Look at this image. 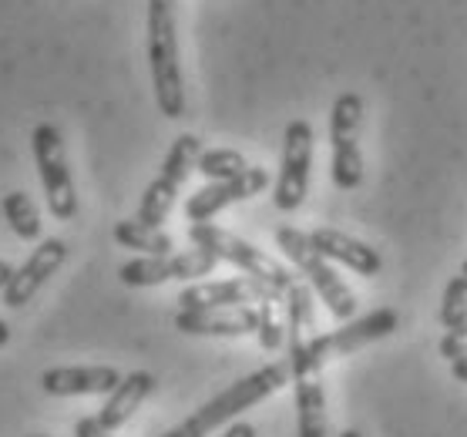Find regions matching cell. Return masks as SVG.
Segmentation results:
<instances>
[{"label": "cell", "instance_id": "1", "mask_svg": "<svg viewBox=\"0 0 467 437\" xmlns=\"http://www.w3.org/2000/svg\"><path fill=\"white\" fill-rule=\"evenodd\" d=\"M179 0H149V68L159 111L169 121L185 115V81H182L179 27H175Z\"/></svg>", "mask_w": 467, "mask_h": 437}, {"label": "cell", "instance_id": "2", "mask_svg": "<svg viewBox=\"0 0 467 437\" xmlns=\"http://www.w3.org/2000/svg\"><path fill=\"white\" fill-rule=\"evenodd\" d=\"M289 360L265 363L259 370H253L249 377L235 380L233 387H225L223 394L213 397L209 404H202L195 414H189L182 424H175L171 431H165L161 437H209L215 427H223L225 421H233L235 414L249 411L253 404L265 401L269 394H276L279 387L289 384Z\"/></svg>", "mask_w": 467, "mask_h": 437}, {"label": "cell", "instance_id": "3", "mask_svg": "<svg viewBox=\"0 0 467 437\" xmlns=\"http://www.w3.org/2000/svg\"><path fill=\"white\" fill-rule=\"evenodd\" d=\"M276 245L283 249V256L306 276L309 289H317V297L327 303V309L337 320L347 323L357 317V297H353V289L333 273L327 256H319V249L309 243V233H303L296 225H279Z\"/></svg>", "mask_w": 467, "mask_h": 437}, {"label": "cell", "instance_id": "4", "mask_svg": "<svg viewBox=\"0 0 467 437\" xmlns=\"http://www.w3.org/2000/svg\"><path fill=\"white\" fill-rule=\"evenodd\" d=\"M189 239L195 245L209 249V253H215L219 259H225V263H233L235 269H243L245 276H253V279H259V283H265V286H273L276 293H283V297H286L289 286L296 283V276H293L283 263H276L269 253L255 249L253 243L239 239V235L229 233V229H219V225H213V223H192Z\"/></svg>", "mask_w": 467, "mask_h": 437}, {"label": "cell", "instance_id": "5", "mask_svg": "<svg viewBox=\"0 0 467 437\" xmlns=\"http://www.w3.org/2000/svg\"><path fill=\"white\" fill-rule=\"evenodd\" d=\"M31 151H34V161H37V175H41L51 215L61 219V223L75 219L78 192H75L71 169H67V151H64L61 129L51 125V121H41V125L31 131Z\"/></svg>", "mask_w": 467, "mask_h": 437}, {"label": "cell", "instance_id": "6", "mask_svg": "<svg viewBox=\"0 0 467 437\" xmlns=\"http://www.w3.org/2000/svg\"><path fill=\"white\" fill-rule=\"evenodd\" d=\"M360 121H363V98L357 91H343L333 101L329 111V145H333V161L329 175L333 185L350 192L363 182V155H360Z\"/></svg>", "mask_w": 467, "mask_h": 437}, {"label": "cell", "instance_id": "7", "mask_svg": "<svg viewBox=\"0 0 467 437\" xmlns=\"http://www.w3.org/2000/svg\"><path fill=\"white\" fill-rule=\"evenodd\" d=\"M317 340V337H313ZM313 340H289V370L296 390V437H327V390H323V360Z\"/></svg>", "mask_w": 467, "mask_h": 437}, {"label": "cell", "instance_id": "8", "mask_svg": "<svg viewBox=\"0 0 467 437\" xmlns=\"http://www.w3.org/2000/svg\"><path fill=\"white\" fill-rule=\"evenodd\" d=\"M199 155H202V139H195V135H179V139L171 141L169 155H165V161H161V172L155 175V182H151L149 189H145V195H141L139 203V223L145 225H159L169 219L171 205H175V199H179V189L185 185V179H189V172L199 165Z\"/></svg>", "mask_w": 467, "mask_h": 437}, {"label": "cell", "instance_id": "9", "mask_svg": "<svg viewBox=\"0 0 467 437\" xmlns=\"http://www.w3.org/2000/svg\"><path fill=\"white\" fill-rule=\"evenodd\" d=\"M309 169H313V125L296 118L286 125L283 139V165L276 175L273 203L279 213H296L309 192Z\"/></svg>", "mask_w": 467, "mask_h": 437}, {"label": "cell", "instance_id": "10", "mask_svg": "<svg viewBox=\"0 0 467 437\" xmlns=\"http://www.w3.org/2000/svg\"><path fill=\"white\" fill-rule=\"evenodd\" d=\"M223 259L195 245L189 253H169V256H139L128 259L125 266L118 269V279L125 286H159L169 279H199L209 276Z\"/></svg>", "mask_w": 467, "mask_h": 437}, {"label": "cell", "instance_id": "11", "mask_svg": "<svg viewBox=\"0 0 467 437\" xmlns=\"http://www.w3.org/2000/svg\"><path fill=\"white\" fill-rule=\"evenodd\" d=\"M265 299H283L273 286L253 276L215 279V283H192L179 293L182 309H229V307H259Z\"/></svg>", "mask_w": 467, "mask_h": 437}, {"label": "cell", "instance_id": "12", "mask_svg": "<svg viewBox=\"0 0 467 437\" xmlns=\"http://www.w3.org/2000/svg\"><path fill=\"white\" fill-rule=\"evenodd\" d=\"M265 185H269V172H265L263 165H249L243 175L225 179V182H213V185L199 189L195 195H189L185 219H189V223H209L215 213H223V209H229V205H235V203L253 199V195L263 192Z\"/></svg>", "mask_w": 467, "mask_h": 437}, {"label": "cell", "instance_id": "13", "mask_svg": "<svg viewBox=\"0 0 467 437\" xmlns=\"http://www.w3.org/2000/svg\"><path fill=\"white\" fill-rule=\"evenodd\" d=\"M397 323H400L397 309H390V307L373 309V313H367V317H360V320H347L340 330L317 333L313 350L319 353V360L323 363L333 360V357H347V353L360 350V347L380 340V337H390V333L397 330Z\"/></svg>", "mask_w": 467, "mask_h": 437}, {"label": "cell", "instance_id": "14", "mask_svg": "<svg viewBox=\"0 0 467 437\" xmlns=\"http://www.w3.org/2000/svg\"><path fill=\"white\" fill-rule=\"evenodd\" d=\"M64 259H67V243L64 239H44L31 256H27V263L14 273L11 283H7V289H4V307L21 309L24 303H31L34 293L64 266Z\"/></svg>", "mask_w": 467, "mask_h": 437}, {"label": "cell", "instance_id": "15", "mask_svg": "<svg viewBox=\"0 0 467 437\" xmlns=\"http://www.w3.org/2000/svg\"><path fill=\"white\" fill-rule=\"evenodd\" d=\"M175 330L185 337H245L259 330V309L229 307V309H179Z\"/></svg>", "mask_w": 467, "mask_h": 437}, {"label": "cell", "instance_id": "16", "mask_svg": "<svg viewBox=\"0 0 467 437\" xmlns=\"http://www.w3.org/2000/svg\"><path fill=\"white\" fill-rule=\"evenodd\" d=\"M118 384L121 373L115 367H51L41 373V390L51 397H108Z\"/></svg>", "mask_w": 467, "mask_h": 437}, {"label": "cell", "instance_id": "17", "mask_svg": "<svg viewBox=\"0 0 467 437\" xmlns=\"http://www.w3.org/2000/svg\"><path fill=\"white\" fill-rule=\"evenodd\" d=\"M309 243L319 249V256L337 259L347 269H353L357 276H377L383 269V256L373 249V245L353 239V235L340 233V229H329V225H319L309 233Z\"/></svg>", "mask_w": 467, "mask_h": 437}, {"label": "cell", "instance_id": "18", "mask_svg": "<svg viewBox=\"0 0 467 437\" xmlns=\"http://www.w3.org/2000/svg\"><path fill=\"white\" fill-rule=\"evenodd\" d=\"M155 373H149V370H131V373H125L121 377V384L108 394V401H105V407L98 411V421L108 427V431H118V427H125L128 421H131V414L141 407V401L155 390Z\"/></svg>", "mask_w": 467, "mask_h": 437}, {"label": "cell", "instance_id": "19", "mask_svg": "<svg viewBox=\"0 0 467 437\" xmlns=\"http://www.w3.org/2000/svg\"><path fill=\"white\" fill-rule=\"evenodd\" d=\"M115 243L125 245V249H135L141 256H169L175 243L171 235L159 225H145L139 219H121L115 223Z\"/></svg>", "mask_w": 467, "mask_h": 437}, {"label": "cell", "instance_id": "20", "mask_svg": "<svg viewBox=\"0 0 467 437\" xmlns=\"http://www.w3.org/2000/svg\"><path fill=\"white\" fill-rule=\"evenodd\" d=\"M0 209H4V219L11 223V229L21 239H27V243L41 239V213H37V205L27 192H7Z\"/></svg>", "mask_w": 467, "mask_h": 437}, {"label": "cell", "instance_id": "21", "mask_svg": "<svg viewBox=\"0 0 467 437\" xmlns=\"http://www.w3.org/2000/svg\"><path fill=\"white\" fill-rule=\"evenodd\" d=\"M245 169H249V161H245L243 151H235V149H209L199 155V165H195V172H202L205 179H213V182L235 179V175H243Z\"/></svg>", "mask_w": 467, "mask_h": 437}, {"label": "cell", "instance_id": "22", "mask_svg": "<svg viewBox=\"0 0 467 437\" xmlns=\"http://www.w3.org/2000/svg\"><path fill=\"white\" fill-rule=\"evenodd\" d=\"M441 327L444 330H461L467 327V276L457 273L444 286V299H441Z\"/></svg>", "mask_w": 467, "mask_h": 437}, {"label": "cell", "instance_id": "23", "mask_svg": "<svg viewBox=\"0 0 467 437\" xmlns=\"http://www.w3.org/2000/svg\"><path fill=\"white\" fill-rule=\"evenodd\" d=\"M276 303L279 299H265L259 303V343H263V350H279L283 340H286V323L276 317Z\"/></svg>", "mask_w": 467, "mask_h": 437}, {"label": "cell", "instance_id": "24", "mask_svg": "<svg viewBox=\"0 0 467 437\" xmlns=\"http://www.w3.org/2000/svg\"><path fill=\"white\" fill-rule=\"evenodd\" d=\"M441 357H447V360L467 357V327H461V330H447V333H444V340H441Z\"/></svg>", "mask_w": 467, "mask_h": 437}, {"label": "cell", "instance_id": "25", "mask_svg": "<svg viewBox=\"0 0 467 437\" xmlns=\"http://www.w3.org/2000/svg\"><path fill=\"white\" fill-rule=\"evenodd\" d=\"M115 431H108L98 417H81L75 424V437H111Z\"/></svg>", "mask_w": 467, "mask_h": 437}, {"label": "cell", "instance_id": "26", "mask_svg": "<svg viewBox=\"0 0 467 437\" xmlns=\"http://www.w3.org/2000/svg\"><path fill=\"white\" fill-rule=\"evenodd\" d=\"M223 437H259V434H255L253 424H245V421H235V424L225 427Z\"/></svg>", "mask_w": 467, "mask_h": 437}, {"label": "cell", "instance_id": "27", "mask_svg": "<svg viewBox=\"0 0 467 437\" xmlns=\"http://www.w3.org/2000/svg\"><path fill=\"white\" fill-rule=\"evenodd\" d=\"M14 273H17V269H14L7 259H0V289H7V283L14 279Z\"/></svg>", "mask_w": 467, "mask_h": 437}, {"label": "cell", "instance_id": "28", "mask_svg": "<svg viewBox=\"0 0 467 437\" xmlns=\"http://www.w3.org/2000/svg\"><path fill=\"white\" fill-rule=\"evenodd\" d=\"M451 373H454L457 380H464V384H467V357H457V360H451Z\"/></svg>", "mask_w": 467, "mask_h": 437}, {"label": "cell", "instance_id": "29", "mask_svg": "<svg viewBox=\"0 0 467 437\" xmlns=\"http://www.w3.org/2000/svg\"><path fill=\"white\" fill-rule=\"evenodd\" d=\"M7 340H11V327H7V323L0 320V347H4Z\"/></svg>", "mask_w": 467, "mask_h": 437}, {"label": "cell", "instance_id": "30", "mask_svg": "<svg viewBox=\"0 0 467 437\" xmlns=\"http://www.w3.org/2000/svg\"><path fill=\"white\" fill-rule=\"evenodd\" d=\"M340 437H363V434H360V431H357V427H347V431H343Z\"/></svg>", "mask_w": 467, "mask_h": 437}, {"label": "cell", "instance_id": "31", "mask_svg": "<svg viewBox=\"0 0 467 437\" xmlns=\"http://www.w3.org/2000/svg\"><path fill=\"white\" fill-rule=\"evenodd\" d=\"M27 437H47V434H27Z\"/></svg>", "mask_w": 467, "mask_h": 437}]
</instances>
